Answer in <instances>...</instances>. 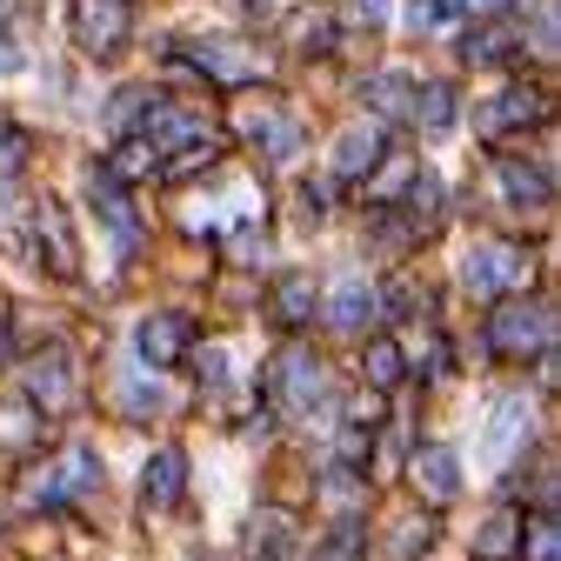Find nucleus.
<instances>
[{"label":"nucleus","instance_id":"20e7f679","mask_svg":"<svg viewBox=\"0 0 561 561\" xmlns=\"http://www.w3.org/2000/svg\"><path fill=\"white\" fill-rule=\"evenodd\" d=\"M75 41L88 54H121V41H127V0H75Z\"/></svg>","mask_w":561,"mask_h":561},{"label":"nucleus","instance_id":"9d476101","mask_svg":"<svg viewBox=\"0 0 561 561\" xmlns=\"http://www.w3.org/2000/svg\"><path fill=\"white\" fill-rule=\"evenodd\" d=\"M375 161H381V134L375 127H355L341 140V154H334V174L341 181H362V174H375Z\"/></svg>","mask_w":561,"mask_h":561},{"label":"nucleus","instance_id":"4be33fe9","mask_svg":"<svg viewBox=\"0 0 561 561\" xmlns=\"http://www.w3.org/2000/svg\"><path fill=\"white\" fill-rule=\"evenodd\" d=\"M528 114H535V94H508V101H495V107L481 114V127L495 134V127H508V121H528Z\"/></svg>","mask_w":561,"mask_h":561},{"label":"nucleus","instance_id":"2eb2a0df","mask_svg":"<svg viewBox=\"0 0 561 561\" xmlns=\"http://www.w3.org/2000/svg\"><path fill=\"white\" fill-rule=\"evenodd\" d=\"M375 308H381V295L368 288V280H341V288H334V308H328V314H334V328H362Z\"/></svg>","mask_w":561,"mask_h":561},{"label":"nucleus","instance_id":"7c9ffc66","mask_svg":"<svg viewBox=\"0 0 561 561\" xmlns=\"http://www.w3.org/2000/svg\"><path fill=\"white\" fill-rule=\"evenodd\" d=\"M0 347H8V308H0Z\"/></svg>","mask_w":561,"mask_h":561},{"label":"nucleus","instance_id":"393cba45","mask_svg":"<svg viewBox=\"0 0 561 561\" xmlns=\"http://www.w3.org/2000/svg\"><path fill=\"white\" fill-rule=\"evenodd\" d=\"M468 60H481V67L488 60H508V27H488L481 41H468Z\"/></svg>","mask_w":561,"mask_h":561},{"label":"nucleus","instance_id":"cd10ccee","mask_svg":"<svg viewBox=\"0 0 561 561\" xmlns=\"http://www.w3.org/2000/svg\"><path fill=\"white\" fill-rule=\"evenodd\" d=\"M121 394H127V414H148V408H161V388H148V381H127Z\"/></svg>","mask_w":561,"mask_h":561},{"label":"nucleus","instance_id":"1a4fd4ad","mask_svg":"<svg viewBox=\"0 0 561 561\" xmlns=\"http://www.w3.org/2000/svg\"><path fill=\"white\" fill-rule=\"evenodd\" d=\"M27 381H34V401H41V408H67V401H75V368H67L60 347L34 362V375H27Z\"/></svg>","mask_w":561,"mask_h":561},{"label":"nucleus","instance_id":"6ab92c4d","mask_svg":"<svg viewBox=\"0 0 561 561\" xmlns=\"http://www.w3.org/2000/svg\"><path fill=\"white\" fill-rule=\"evenodd\" d=\"M408 114H414L421 127H435V134H442V127L455 121V94H448V88H421V101H414Z\"/></svg>","mask_w":561,"mask_h":561},{"label":"nucleus","instance_id":"c85d7f7f","mask_svg":"<svg viewBox=\"0 0 561 561\" xmlns=\"http://www.w3.org/2000/svg\"><path fill=\"white\" fill-rule=\"evenodd\" d=\"M347 14H355V21H368V27H381V21H388V0H355Z\"/></svg>","mask_w":561,"mask_h":561},{"label":"nucleus","instance_id":"0eeeda50","mask_svg":"<svg viewBox=\"0 0 561 561\" xmlns=\"http://www.w3.org/2000/svg\"><path fill=\"white\" fill-rule=\"evenodd\" d=\"M181 481H187L181 448H161V455L148 461V474H140V502H148V508H174V502H181Z\"/></svg>","mask_w":561,"mask_h":561},{"label":"nucleus","instance_id":"7ed1b4c3","mask_svg":"<svg viewBox=\"0 0 561 561\" xmlns=\"http://www.w3.org/2000/svg\"><path fill=\"white\" fill-rule=\"evenodd\" d=\"M314 388H321V362L308 355V347H288V355L267 368V401L280 414H308L314 408Z\"/></svg>","mask_w":561,"mask_h":561},{"label":"nucleus","instance_id":"f03ea898","mask_svg":"<svg viewBox=\"0 0 561 561\" xmlns=\"http://www.w3.org/2000/svg\"><path fill=\"white\" fill-rule=\"evenodd\" d=\"M488 347L508 362H528L548 347V301H508L495 308V321H488Z\"/></svg>","mask_w":561,"mask_h":561},{"label":"nucleus","instance_id":"f257e3e1","mask_svg":"<svg viewBox=\"0 0 561 561\" xmlns=\"http://www.w3.org/2000/svg\"><path fill=\"white\" fill-rule=\"evenodd\" d=\"M201 140H215V121L207 107H187V101H148V121H140V148L154 161L174 154V148H201Z\"/></svg>","mask_w":561,"mask_h":561},{"label":"nucleus","instance_id":"f8f14e48","mask_svg":"<svg viewBox=\"0 0 561 561\" xmlns=\"http://www.w3.org/2000/svg\"><path fill=\"white\" fill-rule=\"evenodd\" d=\"M41 241H47V261H54V274H75V234H67L60 201H41Z\"/></svg>","mask_w":561,"mask_h":561},{"label":"nucleus","instance_id":"a878e982","mask_svg":"<svg viewBox=\"0 0 561 561\" xmlns=\"http://www.w3.org/2000/svg\"><path fill=\"white\" fill-rule=\"evenodd\" d=\"M21 161H27V140H21L14 127H0V174H14Z\"/></svg>","mask_w":561,"mask_h":561},{"label":"nucleus","instance_id":"dca6fc26","mask_svg":"<svg viewBox=\"0 0 561 561\" xmlns=\"http://www.w3.org/2000/svg\"><path fill=\"white\" fill-rule=\"evenodd\" d=\"M254 148H267V161H295L301 127H295L288 114H261V121H254Z\"/></svg>","mask_w":561,"mask_h":561},{"label":"nucleus","instance_id":"b1692460","mask_svg":"<svg viewBox=\"0 0 561 561\" xmlns=\"http://www.w3.org/2000/svg\"><path fill=\"white\" fill-rule=\"evenodd\" d=\"M368 94H375V107H381V114H401V107H408V81H401V75H375V81H368Z\"/></svg>","mask_w":561,"mask_h":561},{"label":"nucleus","instance_id":"c756f323","mask_svg":"<svg viewBox=\"0 0 561 561\" xmlns=\"http://www.w3.org/2000/svg\"><path fill=\"white\" fill-rule=\"evenodd\" d=\"M248 8H254V14H280V0H248Z\"/></svg>","mask_w":561,"mask_h":561},{"label":"nucleus","instance_id":"ddd939ff","mask_svg":"<svg viewBox=\"0 0 561 561\" xmlns=\"http://www.w3.org/2000/svg\"><path fill=\"white\" fill-rule=\"evenodd\" d=\"M194 60H201V75H215V81H248L254 75V60L241 47H228V41H201Z\"/></svg>","mask_w":561,"mask_h":561},{"label":"nucleus","instance_id":"4468645a","mask_svg":"<svg viewBox=\"0 0 561 561\" xmlns=\"http://www.w3.org/2000/svg\"><path fill=\"white\" fill-rule=\"evenodd\" d=\"M515 541H522V515H515V508H502V515H488V528L474 535V554H481V561H508V554H515Z\"/></svg>","mask_w":561,"mask_h":561},{"label":"nucleus","instance_id":"aec40b11","mask_svg":"<svg viewBox=\"0 0 561 561\" xmlns=\"http://www.w3.org/2000/svg\"><path fill=\"white\" fill-rule=\"evenodd\" d=\"M502 181H508V194H515L522 207H541V201H548V174H528L522 161H502Z\"/></svg>","mask_w":561,"mask_h":561},{"label":"nucleus","instance_id":"39448f33","mask_svg":"<svg viewBox=\"0 0 561 561\" xmlns=\"http://www.w3.org/2000/svg\"><path fill=\"white\" fill-rule=\"evenodd\" d=\"M522 274H528V254L508 248V241H488V248L468 254V288H474V295H508Z\"/></svg>","mask_w":561,"mask_h":561},{"label":"nucleus","instance_id":"a211bd4d","mask_svg":"<svg viewBox=\"0 0 561 561\" xmlns=\"http://www.w3.org/2000/svg\"><path fill=\"white\" fill-rule=\"evenodd\" d=\"M94 207L114 221V234H121V248H134L140 241V221H134V207H127V194L114 187V181H94Z\"/></svg>","mask_w":561,"mask_h":561},{"label":"nucleus","instance_id":"6e6552de","mask_svg":"<svg viewBox=\"0 0 561 561\" xmlns=\"http://www.w3.org/2000/svg\"><path fill=\"white\" fill-rule=\"evenodd\" d=\"M181 347H187V321L181 314H148L140 321V362L148 368H168Z\"/></svg>","mask_w":561,"mask_h":561},{"label":"nucleus","instance_id":"423d86ee","mask_svg":"<svg viewBox=\"0 0 561 561\" xmlns=\"http://www.w3.org/2000/svg\"><path fill=\"white\" fill-rule=\"evenodd\" d=\"M522 435H528V394H502V401H495V421H488V461L502 468Z\"/></svg>","mask_w":561,"mask_h":561},{"label":"nucleus","instance_id":"f3484780","mask_svg":"<svg viewBox=\"0 0 561 561\" xmlns=\"http://www.w3.org/2000/svg\"><path fill=\"white\" fill-rule=\"evenodd\" d=\"M274 314L288 321V328H301V321L314 314V280H308V274H288V280L274 288Z\"/></svg>","mask_w":561,"mask_h":561},{"label":"nucleus","instance_id":"9b49d317","mask_svg":"<svg viewBox=\"0 0 561 561\" xmlns=\"http://www.w3.org/2000/svg\"><path fill=\"white\" fill-rule=\"evenodd\" d=\"M414 481L428 488L435 502H455V488H461V474H455V455H448V448H421V455H414Z\"/></svg>","mask_w":561,"mask_h":561},{"label":"nucleus","instance_id":"bb28decb","mask_svg":"<svg viewBox=\"0 0 561 561\" xmlns=\"http://www.w3.org/2000/svg\"><path fill=\"white\" fill-rule=\"evenodd\" d=\"M561 554V535H554V515H541L535 522V561H554Z\"/></svg>","mask_w":561,"mask_h":561},{"label":"nucleus","instance_id":"5701e85b","mask_svg":"<svg viewBox=\"0 0 561 561\" xmlns=\"http://www.w3.org/2000/svg\"><path fill=\"white\" fill-rule=\"evenodd\" d=\"M148 168H154V154L140 148V140H127V154L107 161V181H134V174H148Z\"/></svg>","mask_w":561,"mask_h":561},{"label":"nucleus","instance_id":"412c9836","mask_svg":"<svg viewBox=\"0 0 561 561\" xmlns=\"http://www.w3.org/2000/svg\"><path fill=\"white\" fill-rule=\"evenodd\" d=\"M368 381H375V388H394V381H401V355H394V341H368Z\"/></svg>","mask_w":561,"mask_h":561}]
</instances>
